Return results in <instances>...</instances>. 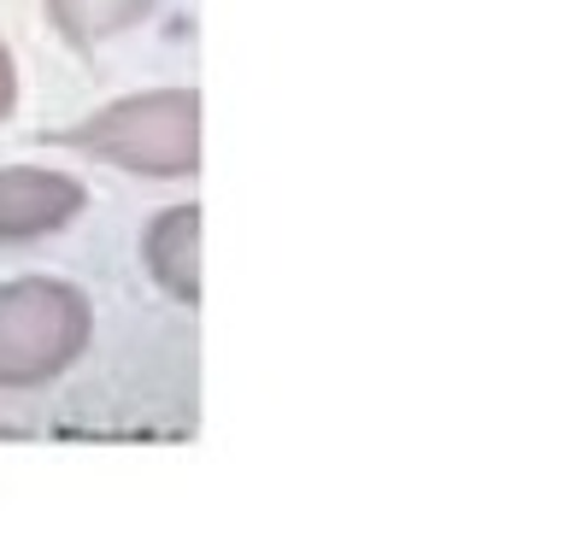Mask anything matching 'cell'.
<instances>
[{
  "label": "cell",
  "mask_w": 564,
  "mask_h": 552,
  "mask_svg": "<svg viewBox=\"0 0 564 552\" xmlns=\"http://www.w3.org/2000/svg\"><path fill=\"white\" fill-rule=\"evenodd\" d=\"M42 141L95 153L106 165H123L135 176H194V165H200V100H194V88L123 95L112 106H100L95 118L53 130Z\"/></svg>",
  "instance_id": "1"
},
{
  "label": "cell",
  "mask_w": 564,
  "mask_h": 552,
  "mask_svg": "<svg viewBox=\"0 0 564 552\" xmlns=\"http://www.w3.org/2000/svg\"><path fill=\"white\" fill-rule=\"evenodd\" d=\"M88 300L70 282L18 277L0 289V388H42L88 347Z\"/></svg>",
  "instance_id": "2"
},
{
  "label": "cell",
  "mask_w": 564,
  "mask_h": 552,
  "mask_svg": "<svg viewBox=\"0 0 564 552\" xmlns=\"http://www.w3.org/2000/svg\"><path fill=\"white\" fill-rule=\"evenodd\" d=\"M83 206H88L83 183H70L59 171H35V165L0 171V241H42L53 229H65Z\"/></svg>",
  "instance_id": "3"
},
{
  "label": "cell",
  "mask_w": 564,
  "mask_h": 552,
  "mask_svg": "<svg viewBox=\"0 0 564 552\" xmlns=\"http://www.w3.org/2000/svg\"><path fill=\"white\" fill-rule=\"evenodd\" d=\"M141 259H148V271L165 294L194 300L200 294V212L194 206L159 212L148 241H141Z\"/></svg>",
  "instance_id": "4"
},
{
  "label": "cell",
  "mask_w": 564,
  "mask_h": 552,
  "mask_svg": "<svg viewBox=\"0 0 564 552\" xmlns=\"http://www.w3.org/2000/svg\"><path fill=\"white\" fill-rule=\"evenodd\" d=\"M153 7L159 0H47V18L70 47H95V42H112L118 30L141 24Z\"/></svg>",
  "instance_id": "5"
},
{
  "label": "cell",
  "mask_w": 564,
  "mask_h": 552,
  "mask_svg": "<svg viewBox=\"0 0 564 552\" xmlns=\"http://www.w3.org/2000/svg\"><path fill=\"white\" fill-rule=\"evenodd\" d=\"M18 106V71H12V53H7V42H0V118H7Z\"/></svg>",
  "instance_id": "6"
},
{
  "label": "cell",
  "mask_w": 564,
  "mask_h": 552,
  "mask_svg": "<svg viewBox=\"0 0 564 552\" xmlns=\"http://www.w3.org/2000/svg\"><path fill=\"white\" fill-rule=\"evenodd\" d=\"M0 435H7V430H0Z\"/></svg>",
  "instance_id": "7"
}]
</instances>
